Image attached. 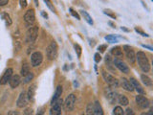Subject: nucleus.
<instances>
[{"label": "nucleus", "instance_id": "obj_1", "mask_svg": "<svg viewBox=\"0 0 153 115\" xmlns=\"http://www.w3.org/2000/svg\"><path fill=\"white\" fill-rule=\"evenodd\" d=\"M136 60L138 61L139 67L143 73H148L150 71V63L146 55L142 51H139L136 54Z\"/></svg>", "mask_w": 153, "mask_h": 115}, {"label": "nucleus", "instance_id": "obj_2", "mask_svg": "<svg viewBox=\"0 0 153 115\" xmlns=\"http://www.w3.org/2000/svg\"><path fill=\"white\" fill-rule=\"evenodd\" d=\"M37 36H38V27L37 26L29 27V29L26 32L25 42L28 43V44H33L36 40Z\"/></svg>", "mask_w": 153, "mask_h": 115}, {"label": "nucleus", "instance_id": "obj_3", "mask_svg": "<svg viewBox=\"0 0 153 115\" xmlns=\"http://www.w3.org/2000/svg\"><path fill=\"white\" fill-rule=\"evenodd\" d=\"M57 53H59V47L56 41H51V43L48 45L47 49H46V56L47 59L49 60H54L56 59L57 57Z\"/></svg>", "mask_w": 153, "mask_h": 115}, {"label": "nucleus", "instance_id": "obj_4", "mask_svg": "<svg viewBox=\"0 0 153 115\" xmlns=\"http://www.w3.org/2000/svg\"><path fill=\"white\" fill-rule=\"evenodd\" d=\"M118 95H119L118 92L114 89V87L108 86V87L104 88V96H105V98L107 99L110 105H115L117 103Z\"/></svg>", "mask_w": 153, "mask_h": 115}, {"label": "nucleus", "instance_id": "obj_5", "mask_svg": "<svg viewBox=\"0 0 153 115\" xmlns=\"http://www.w3.org/2000/svg\"><path fill=\"white\" fill-rule=\"evenodd\" d=\"M102 77L105 81V83H106L109 86H111V87H114V88H117L120 85L119 81L110 73H108V72L104 71V70H102Z\"/></svg>", "mask_w": 153, "mask_h": 115}, {"label": "nucleus", "instance_id": "obj_6", "mask_svg": "<svg viewBox=\"0 0 153 115\" xmlns=\"http://www.w3.org/2000/svg\"><path fill=\"white\" fill-rule=\"evenodd\" d=\"M76 97L75 94H69L67 96L63 104L64 109L66 111H72V110H74L76 105Z\"/></svg>", "mask_w": 153, "mask_h": 115}, {"label": "nucleus", "instance_id": "obj_7", "mask_svg": "<svg viewBox=\"0 0 153 115\" xmlns=\"http://www.w3.org/2000/svg\"><path fill=\"white\" fill-rule=\"evenodd\" d=\"M123 51H124L126 56V59L128 60V61L130 62L131 64H134L136 61V54L132 48L129 45H123Z\"/></svg>", "mask_w": 153, "mask_h": 115}, {"label": "nucleus", "instance_id": "obj_8", "mask_svg": "<svg viewBox=\"0 0 153 115\" xmlns=\"http://www.w3.org/2000/svg\"><path fill=\"white\" fill-rule=\"evenodd\" d=\"M135 101H136V104H137L138 107L140 108H142V109L148 108H149V105H150L149 100H148L146 97H145V96H143L142 94L137 95L136 98H135Z\"/></svg>", "mask_w": 153, "mask_h": 115}, {"label": "nucleus", "instance_id": "obj_9", "mask_svg": "<svg viewBox=\"0 0 153 115\" xmlns=\"http://www.w3.org/2000/svg\"><path fill=\"white\" fill-rule=\"evenodd\" d=\"M42 60H43V55L41 54V52L36 51L31 55V64L33 67L39 66L42 63Z\"/></svg>", "mask_w": 153, "mask_h": 115}, {"label": "nucleus", "instance_id": "obj_10", "mask_svg": "<svg viewBox=\"0 0 153 115\" xmlns=\"http://www.w3.org/2000/svg\"><path fill=\"white\" fill-rule=\"evenodd\" d=\"M24 21H25L27 26L33 25L36 21V13L33 9H29L24 14Z\"/></svg>", "mask_w": 153, "mask_h": 115}, {"label": "nucleus", "instance_id": "obj_11", "mask_svg": "<svg viewBox=\"0 0 153 115\" xmlns=\"http://www.w3.org/2000/svg\"><path fill=\"white\" fill-rule=\"evenodd\" d=\"M113 63H114L115 67H117V68L121 72H123V73H124V74L129 73V67L126 65V63H124L123 60H121V59L115 58V59H113Z\"/></svg>", "mask_w": 153, "mask_h": 115}, {"label": "nucleus", "instance_id": "obj_12", "mask_svg": "<svg viewBox=\"0 0 153 115\" xmlns=\"http://www.w3.org/2000/svg\"><path fill=\"white\" fill-rule=\"evenodd\" d=\"M28 104H29V98L27 96V93L25 92V91H22V92L20 93V95L18 96V99L16 101L17 108H23L27 107Z\"/></svg>", "mask_w": 153, "mask_h": 115}, {"label": "nucleus", "instance_id": "obj_13", "mask_svg": "<svg viewBox=\"0 0 153 115\" xmlns=\"http://www.w3.org/2000/svg\"><path fill=\"white\" fill-rule=\"evenodd\" d=\"M50 114L51 115H60L61 114V107H62V99H57L56 102L51 105Z\"/></svg>", "mask_w": 153, "mask_h": 115}, {"label": "nucleus", "instance_id": "obj_14", "mask_svg": "<svg viewBox=\"0 0 153 115\" xmlns=\"http://www.w3.org/2000/svg\"><path fill=\"white\" fill-rule=\"evenodd\" d=\"M129 81L131 83V84H132V86H133L134 90H136L139 94H142V95L146 94L145 89L143 88V86L140 84V83H139V81H138L135 78H130V79H129Z\"/></svg>", "mask_w": 153, "mask_h": 115}, {"label": "nucleus", "instance_id": "obj_15", "mask_svg": "<svg viewBox=\"0 0 153 115\" xmlns=\"http://www.w3.org/2000/svg\"><path fill=\"white\" fill-rule=\"evenodd\" d=\"M13 70L12 68H8L6 71H5L3 76L1 77V79H0V84L4 85V84H8L9 80L11 79V77L13 76Z\"/></svg>", "mask_w": 153, "mask_h": 115}, {"label": "nucleus", "instance_id": "obj_16", "mask_svg": "<svg viewBox=\"0 0 153 115\" xmlns=\"http://www.w3.org/2000/svg\"><path fill=\"white\" fill-rule=\"evenodd\" d=\"M20 83H21V78L19 75H13L11 77V79L9 80L10 86H11V88H13V89L16 88L17 86L20 84Z\"/></svg>", "mask_w": 153, "mask_h": 115}, {"label": "nucleus", "instance_id": "obj_17", "mask_svg": "<svg viewBox=\"0 0 153 115\" xmlns=\"http://www.w3.org/2000/svg\"><path fill=\"white\" fill-rule=\"evenodd\" d=\"M121 85H122V87L124 90L129 91V92H132V91H134V88H133L131 83L129 81V80H127L126 78H123L121 80Z\"/></svg>", "mask_w": 153, "mask_h": 115}, {"label": "nucleus", "instance_id": "obj_18", "mask_svg": "<svg viewBox=\"0 0 153 115\" xmlns=\"http://www.w3.org/2000/svg\"><path fill=\"white\" fill-rule=\"evenodd\" d=\"M111 55L114 56L115 58H117V59H122L123 58V48L120 47V46H116V47H113L111 49Z\"/></svg>", "mask_w": 153, "mask_h": 115}, {"label": "nucleus", "instance_id": "obj_19", "mask_svg": "<svg viewBox=\"0 0 153 115\" xmlns=\"http://www.w3.org/2000/svg\"><path fill=\"white\" fill-rule=\"evenodd\" d=\"M62 92H63V88H62V85H57V87L56 89V92L53 96V98L51 100V105L54 104L57 99L60 98V96L62 95Z\"/></svg>", "mask_w": 153, "mask_h": 115}, {"label": "nucleus", "instance_id": "obj_20", "mask_svg": "<svg viewBox=\"0 0 153 115\" xmlns=\"http://www.w3.org/2000/svg\"><path fill=\"white\" fill-rule=\"evenodd\" d=\"M105 64H106L107 69H109L110 71L115 72V65L113 63V59L111 58V55H106L105 56Z\"/></svg>", "mask_w": 153, "mask_h": 115}, {"label": "nucleus", "instance_id": "obj_21", "mask_svg": "<svg viewBox=\"0 0 153 115\" xmlns=\"http://www.w3.org/2000/svg\"><path fill=\"white\" fill-rule=\"evenodd\" d=\"M36 84H33L30 85V87L28 89L27 92V96L29 98V101H33V98H35V94H36Z\"/></svg>", "mask_w": 153, "mask_h": 115}, {"label": "nucleus", "instance_id": "obj_22", "mask_svg": "<svg viewBox=\"0 0 153 115\" xmlns=\"http://www.w3.org/2000/svg\"><path fill=\"white\" fill-rule=\"evenodd\" d=\"M94 115H102L103 114V110L102 105H100L99 101H96L94 103Z\"/></svg>", "mask_w": 153, "mask_h": 115}, {"label": "nucleus", "instance_id": "obj_23", "mask_svg": "<svg viewBox=\"0 0 153 115\" xmlns=\"http://www.w3.org/2000/svg\"><path fill=\"white\" fill-rule=\"evenodd\" d=\"M117 102L123 105V107H126V105H127L129 104V101L128 99L126 98V96H124V95H122V94H120L118 95V99H117Z\"/></svg>", "mask_w": 153, "mask_h": 115}, {"label": "nucleus", "instance_id": "obj_24", "mask_svg": "<svg viewBox=\"0 0 153 115\" xmlns=\"http://www.w3.org/2000/svg\"><path fill=\"white\" fill-rule=\"evenodd\" d=\"M80 14L82 16V17L84 18V20L87 22L89 25H93L94 24V21H93V19L92 17L90 16V14L86 12V11H80Z\"/></svg>", "mask_w": 153, "mask_h": 115}, {"label": "nucleus", "instance_id": "obj_25", "mask_svg": "<svg viewBox=\"0 0 153 115\" xmlns=\"http://www.w3.org/2000/svg\"><path fill=\"white\" fill-rule=\"evenodd\" d=\"M141 81L146 86H151L152 85V80L146 74H142L141 75Z\"/></svg>", "mask_w": 153, "mask_h": 115}, {"label": "nucleus", "instance_id": "obj_26", "mask_svg": "<svg viewBox=\"0 0 153 115\" xmlns=\"http://www.w3.org/2000/svg\"><path fill=\"white\" fill-rule=\"evenodd\" d=\"M29 72H30V65H29V63L27 61H24L23 64H22V68H21V76H26Z\"/></svg>", "mask_w": 153, "mask_h": 115}, {"label": "nucleus", "instance_id": "obj_27", "mask_svg": "<svg viewBox=\"0 0 153 115\" xmlns=\"http://www.w3.org/2000/svg\"><path fill=\"white\" fill-rule=\"evenodd\" d=\"M33 78H35V75H33V72H29V73L26 75V76H24V79H23V84H29V83H31V81L33 80Z\"/></svg>", "mask_w": 153, "mask_h": 115}, {"label": "nucleus", "instance_id": "obj_28", "mask_svg": "<svg viewBox=\"0 0 153 115\" xmlns=\"http://www.w3.org/2000/svg\"><path fill=\"white\" fill-rule=\"evenodd\" d=\"M105 40H107L110 43H116L118 42V38L116 36H113V35H108L105 37Z\"/></svg>", "mask_w": 153, "mask_h": 115}, {"label": "nucleus", "instance_id": "obj_29", "mask_svg": "<svg viewBox=\"0 0 153 115\" xmlns=\"http://www.w3.org/2000/svg\"><path fill=\"white\" fill-rule=\"evenodd\" d=\"M94 113V104L93 103H89L86 107V114L88 115H92Z\"/></svg>", "mask_w": 153, "mask_h": 115}, {"label": "nucleus", "instance_id": "obj_30", "mask_svg": "<svg viewBox=\"0 0 153 115\" xmlns=\"http://www.w3.org/2000/svg\"><path fill=\"white\" fill-rule=\"evenodd\" d=\"M113 114L114 115H123L124 110L123 109L122 107H115V108L113 109Z\"/></svg>", "mask_w": 153, "mask_h": 115}, {"label": "nucleus", "instance_id": "obj_31", "mask_svg": "<svg viewBox=\"0 0 153 115\" xmlns=\"http://www.w3.org/2000/svg\"><path fill=\"white\" fill-rule=\"evenodd\" d=\"M2 18L5 20V22H6L7 26L12 25V19H11V17H10V16L8 13H3L2 14Z\"/></svg>", "mask_w": 153, "mask_h": 115}, {"label": "nucleus", "instance_id": "obj_32", "mask_svg": "<svg viewBox=\"0 0 153 115\" xmlns=\"http://www.w3.org/2000/svg\"><path fill=\"white\" fill-rule=\"evenodd\" d=\"M74 48H75V51L76 53V56H78V58H80L81 56V52H82V49H81V47L79 44H78V43H76V44L74 45Z\"/></svg>", "mask_w": 153, "mask_h": 115}, {"label": "nucleus", "instance_id": "obj_33", "mask_svg": "<svg viewBox=\"0 0 153 115\" xmlns=\"http://www.w3.org/2000/svg\"><path fill=\"white\" fill-rule=\"evenodd\" d=\"M135 31H136L138 34H140V35H141V36H143V37H149V35H147L146 33H145L143 30H141L140 28H137V27H136V28H135Z\"/></svg>", "mask_w": 153, "mask_h": 115}, {"label": "nucleus", "instance_id": "obj_34", "mask_svg": "<svg viewBox=\"0 0 153 115\" xmlns=\"http://www.w3.org/2000/svg\"><path fill=\"white\" fill-rule=\"evenodd\" d=\"M69 11H70V13L72 14V16H73L74 17H76V19H79H79H80V16H79V13H76V12H75L74 10L72 9V8H70V9H69Z\"/></svg>", "mask_w": 153, "mask_h": 115}, {"label": "nucleus", "instance_id": "obj_35", "mask_svg": "<svg viewBox=\"0 0 153 115\" xmlns=\"http://www.w3.org/2000/svg\"><path fill=\"white\" fill-rule=\"evenodd\" d=\"M106 49H107V45H106V44H102V45H100V46L98 47V50H99V52H100V53H103Z\"/></svg>", "mask_w": 153, "mask_h": 115}, {"label": "nucleus", "instance_id": "obj_36", "mask_svg": "<svg viewBox=\"0 0 153 115\" xmlns=\"http://www.w3.org/2000/svg\"><path fill=\"white\" fill-rule=\"evenodd\" d=\"M46 4H47V6H48V8H49L50 10H52L53 12H55V8L53 7V5H52V3H51V1L50 0H43Z\"/></svg>", "mask_w": 153, "mask_h": 115}, {"label": "nucleus", "instance_id": "obj_37", "mask_svg": "<svg viewBox=\"0 0 153 115\" xmlns=\"http://www.w3.org/2000/svg\"><path fill=\"white\" fill-rule=\"evenodd\" d=\"M103 13H104L105 14H107V16H109L110 17H112V18H114V19H116V16H115L114 13H112L111 12H110L109 10H104Z\"/></svg>", "mask_w": 153, "mask_h": 115}, {"label": "nucleus", "instance_id": "obj_38", "mask_svg": "<svg viewBox=\"0 0 153 115\" xmlns=\"http://www.w3.org/2000/svg\"><path fill=\"white\" fill-rule=\"evenodd\" d=\"M94 60H95V61L97 62H100V60H102V57H100V53H96L95 54V56H94Z\"/></svg>", "mask_w": 153, "mask_h": 115}, {"label": "nucleus", "instance_id": "obj_39", "mask_svg": "<svg viewBox=\"0 0 153 115\" xmlns=\"http://www.w3.org/2000/svg\"><path fill=\"white\" fill-rule=\"evenodd\" d=\"M19 4H20V7L21 8H26L27 7V0H20V1H19Z\"/></svg>", "mask_w": 153, "mask_h": 115}, {"label": "nucleus", "instance_id": "obj_40", "mask_svg": "<svg viewBox=\"0 0 153 115\" xmlns=\"http://www.w3.org/2000/svg\"><path fill=\"white\" fill-rule=\"evenodd\" d=\"M124 114H126V115H134V111H133L132 108H127L126 110V112H124Z\"/></svg>", "mask_w": 153, "mask_h": 115}, {"label": "nucleus", "instance_id": "obj_41", "mask_svg": "<svg viewBox=\"0 0 153 115\" xmlns=\"http://www.w3.org/2000/svg\"><path fill=\"white\" fill-rule=\"evenodd\" d=\"M9 2V0H0V6H5Z\"/></svg>", "mask_w": 153, "mask_h": 115}, {"label": "nucleus", "instance_id": "obj_42", "mask_svg": "<svg viewBox=\"0 0 153 115\" xmlns=\"http://www.w3.org/2000/svg\"><path fill=\"white\" fill-rule=\"evenodd\" d=\"M32 113H33L32 108H27L25 109V111H24V114H32Z\"/></svg>", "mask_w": 153, "mask_h": 115}, {"label": "nucleus", "instance_id": "obj_43", "mask_svg": "<svg viewBox=\"0 0 153 115\" xmlns=\"http://www.w3.org/2000/svg\"><path fill=\"white\" fill-rule=\"evenodd\" d=\"M142 46H143V48H146V49L150 50V51H152V50H153V48H152L151 46H148V45H146V44H143Z\"/></svg>", "mask_w": 153, "mask_h": 115}, {"label": "nucleus", "instance_id": "obj_44", "mask_svg": "<svg viewBox=\"0 0 153 115\" xmlns=\"http://www.w3.org/2000/svg\"><path fill=\"white\" fill-rule=\"evenodd\" d=\"M8 114H18V112H16V111H10V112H8Z\"/></svg>", "mask_w": 153, "mask_h": 115}, {"label": "nucleus", "instance_id": "obj_45", "mask_svg": "<svg viewBox=\"0 0 153 115\" xmlns=\"http://www.w3.org/2000/svg\"><path fill=\"white\" fill-rule=\"evenodd\" d=\"M122 30L124 31V32H129V30H128V29H126V27H122Z\"/></svg>", "mask_w": 153, "mask_h": 115}, {"label": "nucleus", "instance_id": "obj_46", "mask_svg": "<svg viewBox=\"0 0 153 115\" xmlns=\"http://www.w3.org/2000/svg\"><path fill=\"white\" fill-rule=\"evenodd\" d=\"M41 13H42V16H44L45 18H48V14H47V13H43V12H42Z\"/></svg>", "mask_w": 153, "mask_h": 115}, {"label": "nucleus", "instance_id": "obj_47", "mask_svg": "<svg viewBox=\"0 0 153 115\" xmlns=\"http://www.w3.org/2000/svg\"><path fill=\"white\" fill-rule=\"evenodd\" d=\"M108 24H109V25H110V26H112L113 28H115V27H116V26H115V25H114V24L112 23V22H110V21L108 22Z\"/></svg>", "mask_w": 153, "mask_h": 115}, {"label": "nucleus", "instance_id": "obj_48", "mask_svg": "<svg viewBox=\"0 0 153 115\" xmlns=\"http://www.w3.org/2000/svg\"><path fill=\"white\" fill-rule=\"evenodd\" d=\"M35 3L36 5V7H38V5H39V4H38V0H35Z\"/></svg>", "mask_w": 153, "mask_h": 115}]
</instances>
